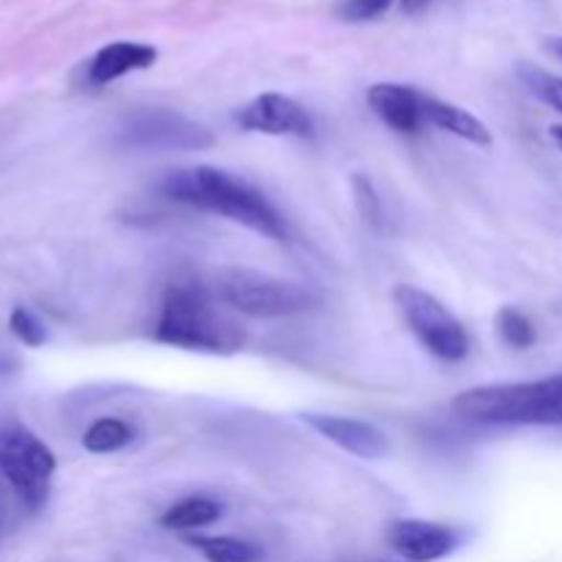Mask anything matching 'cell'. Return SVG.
I'll return each instance as SVG.
<instances>
[{
    "label": "cell",
    "mask_w": 562,
    "mask_h": 562,
    "mask_svg": "<svg viewBox=\"0 0 562 562\" xmlns=\"http://www.w3.org/2000/svg\"><path fill=\"white\" fill-rule=\"evenodd\" d=\"M162 192L173 201L187 203V206L245 225V228L256 231L272 241L289 239V225H285L283 214L272 206V201L250 181L239 179L223 168L195 165V168L173 170L162 181Z\"/></svg>",
    "instance_id": "6da1fadb"
},
{
    "label": "cell",
    "mask_w": 562,
    "mask_h": 562,
    "mask_svg": "<svg viewBox=\"0 0 562 562\" xmlns=\"http://www.w3.org/2000/svg\"><path fill=\"white\" fill-rule=\"evenodd\" d=\"M453 412L483 426H562V373L464 390L453 398Z\"/></svg>",
    "instance_id": "7a4b0ae2"
},
{
    "label": "cell",
    "mask_w": 562,
    "mask_h": 562,
    "mask_svg": "<svg viewBox=\"0 0 562 562\" xmlns=\"http://www.w3.org/2000/svg\"><path fill=\"white\" fill-rule=\"evenodd\" d=\"M154 338L159 344L187 351H209V355H234L241 349L245 335L231 322L201 285L176 283L162 300Z\"/></svg>",
    "instance_id": "3957f363"
},
{
    "label": "cell",
    "mask_w": 562,
    "mask_h": 562,
    "mask_svg": "<svg viewBox=\"0 0 562 562\" xmlns=\"http://www.w3.org/2000/svg\"><path fill=\"white\" fill-rule=\"evenodd\" d=\"M214 289H217L220 302H225L231 311L247 318H261V322L302 316V313L316 311L322 302L307 283L247 267L220 269L214 274Z\"/></svg>",
    "instance_id": "277c9868"
},
{
    "label": "cell",
    "mask_w": 562,
    "mask_h": 562,
    "mask_svg": "<svg viewBox=\"0 0 562 562\" xmlns=\"http://www.w3.org/2000/svg\"><path fill=\"white\" fill-rule=\"evenodd\" d=\"M55 453L22 423H0V472L27 510H38L49 497Z\"/></svg>",
    "instance_id": "5b68a950"
},
{
    "label": "cell",
    "mask_w": 562,
    "mask_h": 562,
    "mask_svg": "<svg viewBox=\"0 0 562 562\" xmlns=\"http://www.w3.org/2000/svg\"><path fill=\"white\" fill-rule=\"evenodd\" d=\"M393 300L409 333L420 340L428 355L442 362H461L470 355V335H467L464 324L437 296L401 283L393 291Z\"/></svg>",
    "instance_id": "8992f818"
},
{
    "label": "cell",
    "mask_w": 562,
    "mask_h": 562,
    "mask_svg": "<svg viewBox=\"0 0 562 562\" xmlns=\"http://www.w3.org/2000/svg\"><path fill=\"white\" fill-rule=\"evenodd\" d=\"M121 137L126 146L143 151H198L212 146L214 140L206 126L165 108L132 113L121 130Z\"/></svg>",
    "instance_id": "52a82bcc"
},
{
    "label": "cell",
    "mask_w": 562,
    "mask_h": 562,
    "mask_svg": "<svg viewBox=\"0 0 562 562\" xmlns=\"http://www.w3.org/2000/svg\"><path fill=\"white\" fill-rule=\"evenodd\" d=\"M236 124L245 132L274 137H311L313 119L296 99L285 93H261L236 113Z\"/></svg>",
    "instance_id": "ba28073f"
},
{
    "label": "cell",
    "mask_w": 562,
    "mask_h": 562,
    "mask_svg": "<svg viewBox=\"0 0 562 562\" xmlns=\"http://www.w3.org/2000/svg\"><path fill=\"white\" fill-rule=\"evenodd\" d=\"M300 420L311 426L313 431L322 434L327 442L338 445L346 453L357 456V459L376 461L384 459L390 450L387 434L373 423L360 420V417H344V415H322V412H302Z\"/></svg>",
    "instance_id": "9c48e42d"
},
{
    "label": "cell",
    "mask_w": 562,
    "mask_h": 562,
    "mask_svg": "<svg viewBox=\"0 0 562 562\" xmlns=\"http://www.w3.org/2000/svg\"><path fill=\"white\" fill-rule=\"evenodd\" d=\"M390 543L406 562H437L459 549L461 538L453 527L423 519H398L390 527Z\"/></svg>",
    "instance_id": "30bf717a"
},
{
    "label": "cell",
    "mask_w": 562,
    "mask_h": 562,
    "mask_svg": "<svg viewBox=\"0 0 562 562\" xmlns=\"http://www.w3.org/2000/svg\"><path fill=\"white\" fill-rule=\"evenodd\" d=\"M373 113L401 135H415L426 124V93L398 82H376L368 91Z\"/></svg>",
    "instance_id": "8fae6325"
},
{
    "label": "cell",
    "mask_w": 562,
    "mask_h": 562,
    "mask_svg": "<svg viewBox=\"0 0 562 562\" xmlns=\"http://www.w3.org/2000/svg\"><path fill=\"white\" fill-rule=\"evenodd\" d=\"M157 47L140 42H113L108 47L99 49L91 60H88V82L97 88L110 86V82L121 80L130 71L148 69L157 64Z\"/></svg>",
    "instance_id": "7c38bea8"
},
{
    "label": "cell",
    "mask_w": 562,
    "mask_h": 562,
    "mask_svg": "<svg viewBox=\"0 0 562 562\" xmlns=\"http://www.w3.org/2000/svg\"><path fill=\"white\" fill-rule=\"evenodd\" d=\"M426 121L439 126L442 132H448V135H456L461 137V140L472 143V146L488 148L494 143L492 130H488L481 119H475L470 110L459 108V104L445 102V99L426 97Z\"/></svg>",
    "instance_id": "4fadbf2b"
},
{
    "label": "cell",
    "mask_w": 562,
    "mask_h": 562,
    "mask_svg": "<svg viewBox=\"0 0 562 562\" xmlns=\"http://www.w3.org/2000/svg\"><path fill=\"white\" fill-rule=\"evenodd\" d=\"M220 516H223V505H220L217 499L184 497V499H179L173 508L165 510L162 519H159V525H162L165 530L187 532V530H201V527L214 525Z\"/></svg>",
    "instance_id": "5bb4252c"
},
{
    "label": "cell",
    "mask_w": 562,
    "mask_h": 562,
    "mask_svg": "<svg viewBox=\"0 0 562 562\" xmlns=\"http://www.w3.org/2000/svg\"><path fill=\"white\" fill-rule=\"evenodd\" d=\"M190 547L198 549L206 562H261L263 552L250 541L234 536H195Z\"/></svg>",
    "instance_id": "9a60e30c"
},
{
    "label": "cell",
    "mask_w": 562,
    "mask_h": 562,
    "mask_svg": "<svg viewBox=\"0 0 562 562\" xmlns=\"http://www.w3.org/2000/svg\"><path fill=\"white\" fill-rule=\"evenodd\" d=\"M132 439H135L132 426H126L119 417H102V420L91 423L88 431L82 434V448L93 456H108L124 450Z\"/></svg>",
    "instance_id": "2e32d148"
},
{
    "label": "cell",
    "mask_w": 562,
    "mask_h": 562,
    "mask_svg": "<svg viewBox=\"0 0 562 562\" xmlns=\"http://www.w3.org/2000/svg\"><path fill=\"white\" fill-rule=\"evenodd\" d=\"M516 75H519L521 86H525L538 102L549 104V108L562 113V77L560 75L541 69V66L530 64V60L516 64Z\"/></svg>",
    "instance_id": "e0dca14e"
},
{
    "label": "cell",
    "mask_w": 562,
    "mask_h": 562,
    "mask_svg": "<svg viewBox=\"0 0 562 562\" xmlns=\"http://www.w3.org/2000/svg\"><path fill=\"white\" fill-rule=\"evenodd\" d=\"M497 333L499 338H503V344L516 351L532 349L538 340V333L536 327H532V322L525 316V313L516 311V307H503V311L497 313Z\"/></svg>",
    "instance_id": "ac0fdd59"
},
{
    "label": "cell",
    "mask_w": 562,
    "mask_h": 562,
    "mask_svg": "<svg viewBox=\"0 0 562 562\" xmlns=\"http://www.w3.org/2000/svg\"><path fill=\"white\" fill-rule=\"evenodd\" d=\"M9 327L11 333L16 335V340L31 346V349H38V346L47 344V327H44L42 318H38L33 311H27V307L20 305L11 311Z\"/></svg>",
    "instance_id": "d6986e66"
},
{
    "label": "cell",
    "mask_w": 562,
    "mask_h": 562,
    "mask_svg": "<svg viewBox=\"0 0 562 562\" xmlns=\"http://www.w3.org/2000/svg\"><path fill=\"white\" fill-rule=\"evenodd\" d=\"M393 5V0H346L340 5V16L349 22H368L382 16Z\"/></svg>",
    "instance_id": "ffe728a7"
},
{
    "label": "cell",
    "mask_w": 562,
    "mask_h": 562,
    "mask_svg": "<svg viewBox=\"0 0 562 562\" xmlns=\"http://www.w3.org/2000/svg\"><path fill=\"white\" fill-rule=\"evenodd\" d=\"M431 3V0H401V9L404 11H420V9H426V5Z\"/></svg>",
    "instance_id": "44dd1931"
},
{
    "label": "cell",
    "mask_w": 562,
    "mask_h": 562,
    "mask_svg": "<svg viewBox=\"0 0 562 562\" xmlns=\"http://www.w3.org/2000/svg\"><path fill=\"white\" fill-rule=\"evenodd\" d=\"M547 47L552 49V53L558 55V58H562V36H552V38H547Z\"/></svg>",
    "instance_id": "7402d4cb"
},
{
    "label": "cell",
    "mask_w": 562,
    "mask_h": 562,
    "mask_svg": "<svg viewBox=\"0 0 562 562\" xmlns=\"http://www.w3.org/2000/svg\"><path fill=\"white\" fill-rule=\"evenodd\" d=\"M549 135L554 137V143H558V146H562V124H554L552 130H549Z\"/></svg>",
    "instance_id": "603a6c76"
}]
</instances>
